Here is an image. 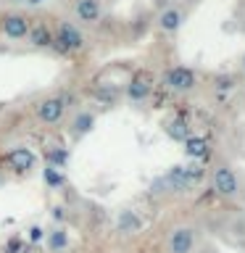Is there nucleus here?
Masks as SVG:
<instances>
[{"label": "nucleus", "mask_w": 245, "mask_h": 253, "mask_svg": "<svg viewBox=\"0 0 245 253\" xmlns=\"http://www.w3.org/2000/svg\"><path fill=\"white\" fill-rule=\"evenodd\" d=\"M42 240H45V229L40 227V224H32V227L27 229V243L37 245V243H42Z\"/></svg>", "instance_id": "b1692460"}, {"label": "nucleus", "mask_w": 245, "mask_h": 253, "mask_svg": "<svg viewBox=\"0 0 245 253\" xmlns=\"http://www.w3.org/2000/svg\"><path fill=\"white\" fill-rule=\"evenodd\" d=\"M203 177H205V169L198 161H193L190 166L177 164L158 179L156 187H163V190H169V193H190V190H195L201 185Z\"/></svg>", "instance_id": "7ed1b4c3"}, {"label": "nucleus", "mask_w": 245, "mask_h": 253, "mask_svg": "<svg viewBox=\"0 0 245 253\" xmlns=\"http://www.w3.org/2000/svg\"><path fill=\"white\" fill-rule=\"evenodd\" d=\"M95 98H98L100 103H106V106H108V103H116V100H119V92H116L111 84L103 82V84H98V90H95Z\"/></svg>", "instance_id": "4be33fe9"}, {"label": "nucleus", "mask_w": 245, "mask_h": 253, "mask_svg": "<svg viewBox=\"0 0 245 253\" xmlns=\"http://www.w3.org/2000/svg\"><path fill=\"white\" fill-rule=\"evenodd\" d=\"M237 84H240V77L232 74V71H221V74L213 77V92H219V95H227V92H232L237 90Z\"/></svg>", "instance_id": "6ab92c4d"}, {"label": "nucleus", "mask_w": 245, "mask_h": 253, "mask_svg": "<svg viewBox=\"0 0 245 253\" xmlns=\"http://www.w3.org/2000/svg\"><path fill=\"white\" fill-rule=\"evenodd\" d=\"M53 219H55V221H63V219H66V213H63L61 206H55V209H53Z\"/></svg>", "instance_id": "a878e982"}, {"label": "nucleus", "mask_w": 245, "mask_h": 253, "mask_svg": "<svg viewBox=\"0 0 245 253\" xmlns=\"http://www.w3.org/2000/svg\"><path fill=\"white\" fill-rule=\"evenodd\" d=\"M0 182H3V174H0Z\"/></svg>", "instance_id": "c756f323"}, {"label": "nucleus", "mask_w": 245, "mask_h": 253, "mask_svg": "<svg viewBox=\"0 0 245 253\" xmlns=\"http://www.w3.org/2000/svg\"><path fill=\"white\" fill-rule=\"evenodd\" d=\"M45 158H47L50 166H55V169H63V166L69 164L71 153H69V148H63V145H47L45 148Z\"/></svg>", "instance_id": "aec40b11"}, {"label": "nucleus", "mask_w": 245, "mask_h": 253, "mask_svg": "<svg viewBox=\"0 0 245 253\" xmlns=\"http://www.w3.org/2000/svg\"><path fill=\"white\" fill-rule=\"evenodd\" d=\"M66 111H69V95L66 92L45 95V98H40L35 103V119H37L40 124H47V126L63 122Z\"/></svg>", "instance_id": "39448f33"}, {"label": "nucleus", "mask_w": 245, "mask_h": 253, "mask_svg": "<svg viewBox=\"0 0 245 253\" xmlns=\"http://www.w3.org/2000/svg\"><path fill=\"white\" fill-rule=\"evenodd\" d=\"M116 229H119L122 235H134V232H140V229H142V219H140V213H137V211H132V209L119 211Z\"/></svg>", "instance_id": "dca6fc26"}, {"label": "nucleus", "mask_w": 245, "mask_h": 253, "mask_svg": "<svg viewBox=\"0 0 245 253\" xmlns=\"http://www.w3.org/2000/svg\"><path fill=\"white\" fill-rule=\"evenodd\" d=\"M24 248H27V240H24V237H11V240L3 245V253H24Z\"/></svg>", "instance_id": "5701e85b"}, {"label": "nucleus", "mask_w": 245, "mask_h": 253, "mask_svg": "<svg viewBox=\"0 0 245 253\" xmlns=\"http://www.w3.org/2000/svg\"><path fill=\"white\" fill-rule=\"evenodd\" d=\"M224 232H229L235 243H245V213H229L224 221Z\"/></svg>", "instance_id": "a211bd4d"}, {"label": "nucleus", "mask_w": 245, "mask_h": 253, "mask_svg": "<svg viewBox=\"0 0 245 253\" xmlns=\"http://www.w3.org/2000/svg\"><path fill=\"white\" fill-rule=\"evenodd\" d=\"M27 45L35 47V50H50V47L55 45L53 27L45 19H32V27L27 32Z\"/></svg>", "instance_id": "9b49d317"}, {"label": "nucleus", "mask_w": 245, "mask_h": 253, "mask_svg": "<svg viewBox=\"0 0 245 253\" xmlns=\"http://www.w3.org/2000/svg\"><path fill=\"white\" fill-rule=\"evenodd\" d=\"M3 3H8V5H21V3H27V0H3Z\"/></svg>", "instance_id": "cd10ccee"}, {"label": "nucleus", "mask_w": 245, "mask_h": 253, "mask_svg": "<svg viewBox=\"0 0 245 253\" xmlns=\"http://www.w3.org/2000/svg\"><path fill=\"white\" fill-rule=\"evenodd\" d=\"M92 126H95V114L90 108H79L77 114L71 116V122H69V134L74 140H82L84 134L92 132Z\"/></svg>", "instance_id": "ddd939ff"}, {"label": "nucleus", "mask_w": 245, "mask_h": 253, "mask_svg": "<svg viewBox=\"0 0 245 253\" xmlns=\"http://www.w3.org/2000/svg\"><path fill=\"white\" fill-rule=\"evenodd\" d=\"M74 21L79 27H98L103 21V0H74Z\"/></svg>", "instance_id": "9d476101"}, {"label": "nucleus", "mask_w": 245, "mask_h": 253, "mask_svg": "<svg viewBox=\"0 0 245 253\" xmlns=\"http://www.w3.org/2000/svg\"><path fill=\"white\" fill-rule=\"evenodd\" d=\"M237 77L245 79V53L240 55V61H237Z\"/></svg>", "instance_id": "393cba45"}, {"label": "nucleus", "mask_w": 245, "mask_h": 253, "mask_svg": "<svg viewBox=\"0 0 245 253\" xmlns=\"http://www.w3.org/2000/svg\"><path fill=\"white\" fill-rule=\"evenodd\" d=\"M150 92H153V79H150L148 74H134L129 82L124 84V95H126V100H132V103H145L150 98Z\"/></svg>", "instance_id": "f8f14e48"}, {"label": "nucleus", "mask_w": 245, "mask_h": 253, "mask_svg": "<svg viewBox=\"0 0 245 253\" xmlns=\"http://www.w3.org/2000/svg\"><path fill=\"white\" fill-rule=\"evenodd\" d=\"M166 134H169L174 142H185L190 134H193V126H190L182 116H174V119L166 122Z\"/></svg>", "instance_id": "f3484780"}, {"label": "nucleus", "mask_w": 245, "mask_h": 253, "mask_svg": "<svg viewBox=\"0 0 245 253\" xmlns=\"http://www.w3.org/2000/svg\"><path fill=\"white\" fill-rule=\"evenodd\" d=\"M208 185L213 190V195L221 201H243L245 185H243V174L235 169L232 164H213L208 171Z\"/></svg>", "instance_id": "f257e3e1"}, {"label": "nucleus", "mask_w": 245, "mask_h": 253, "mask_svg": "<svg viewBox=\"0 0 245 253\" xmlns=\"http://www.w3.org/2000/svg\"><path fill=\"white\" fill-rule=\"evenodd\" d=\"M53 37H55L53 50H58L63 55H79L87 50V37H84L82 27L74 19H69V16H61L53 24Z\"/></svg>", "instance_id": "f03ea898"}, {"label": "nucleus", "mask_w": 245, "mask_h": 253, "mask_svg": "<svg viewBox=\"0 0 245 253\" xmlns=\"http://www.w3.org/2000/svg\"><path fill=\"white\" fill-rule=\"evenodd\" d=\"M182 145H185V156L193 158V161H198V164H201L203 158H208V153H211V150H208V140L201 137V134H190Z\"/></svg>", "instance_id": "4468645a"}, {"label": "nucleus", "mask_w": 245, "mask_h": 253, "mask_svg": "<svg viewBox=\"0 0 245 253\" xmlns=\"http://www.w3.org/2000/svg\"><path fill=\"white\" fill-rule=\"evenodd\" d=\"M45 243H47V251L50 253H63L69 248V229L66 227H53V229H45Z\"/></svg>", "instance_id": "2eb2a0df"}, {"label": "nucleus", "mask_w": 245, "mask_h": 253, "mask_svg": "<svg viewBox=\"0 0 245 253\" xmlns=\"http://www.w3.org/2000/svg\"><path fill=\"white\" fill-rule=\"evenodd\" d=\"M161 84L174 95H190L198 87V71L193 66H185V63H174V66L163 69Z\"/></svg>", "instance_id": "20e7f679"}, {"label": "nucleus", "mask_w": 245, "mask_h": 253, "mask_svg": "<svg viewBox=\"0 0 245 253\" xmlns=\"http://www.w3.org/2000/svg\"><path fill=\"white\" fill-rule=\"evenodd\" d=\"M182 24H185V8H182L179 3L163 5L161 11H158V16H156V29L161 32L163 37H177Z\"/></svg>", "instance_id": "1a4fd4ad"}, {"label": "nucleus", "mask_w": 245, "mask_h": 253, "mask_svg": "<svg viewBox=\"0 0 245 253\" xmlns=\"http://www.w3.org/2000/svg\"><path fill=\"white\" fill-rule=\"evenodd\" d=\"M32 27V16L24 13V11H5L0 16V35L5 40H11V42H21V40H27V32Z\"/></svg>", "instance_id": "423d86ee"}, {"label": "nucleus", "mask_w": 245, "mask_h": 253, "mask_svg": "<svg viewBox=\"0 0 245 253\" xmlns=\"http://www.w3.org/2000/svg\"><path fill=\"white\" fill-rule=\"evenodd\" d=\"M42 182L50 190H58L66 185V174H63V169H55V166L50 164H45V169H42Z\"/></svg>", "instance_id": "412c9836"}, {"label": "nucleus", "mask_w": 245, "mask_h": 253, "mask_svg": "<svg viewBox=\"0 0 245 253\" xmlns=\"http://www.w3.org/2000/svg\"><path fill=\"white\" fill-rule=\"evenodd\" d=\"M45 0H27V8H40Z\"/></svg>", "instance_id": "bb28decb"}, {"label": "nucleus", "mask_w": 245, "mask_h": 253, "mask_svg": "<svg viewBox=\"0 0 245 253\" xmlns=\"http://www.w3.org/2000/svg\"><path fill=\"white\" fill-rule=\"evenodd\" d=\"M3 164L13 174H29L32 169H37V153L29 145H13L3 153Z\"/></svg>", "instance_id": "6e6552de"}, {"label": "nucleus", "mask_w": 245, "mask_h": 253, "mask_svg": "<svg viewBox=\"0 0 245 253\" xmlns=\"http://www.w3.org/2000/svg\"><path fill=\"white\" fill-rule=\"evenodd\" d=\"M198 248V229L190 224H174L166 232V251L169 253H195Z\"/></svg>", "instance_id": "0eeeda50"}, {"label": "nucleus", "mask_w": 245, "mask_h": 253, "mask_svg": "<svg viewBox=\"0 0 245 253\" xmlns=\"http://www.w3.org/2000/svg\"><path fill=\"white\" fill-rule=\"evenodd\" d=\"M243 206H245V195H243Z\"/></svg>", "instance_id": "c85d7f7f"}]
</instances>
